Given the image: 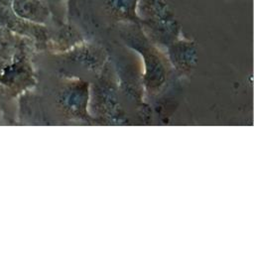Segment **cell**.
<instances>
[{"mask_svg": "<svg viewBox=\"0 0 254 254\" xmlns=\"http://www.w3.org/2000/svg\"><path fill=\"white\" fill-rule=\"evenodd\" d=\"M138 18L154 29L175 31L177 20L172 7L166 0H138Z\"/></svg>", "mask_w": 254, "mask_h": 254, "instance_id": "1", "label": "cell"}, {"mask_svg": "<svg viewBox=\"0 0 254 254\" xmlns=\"http://www.w3.org/2000/svg\"><path fill=\"white\" fill-rule=\"evenodd\" d=\"M12 0H0V7H10Z\"/></svg>", "mask_w": 254, "mask_h": 254, "instance_id": "4", "label": "cell"}, {"mask_svg": "<svg viewBox=\"0 0 254 254\" xmlns=\"http://www.w3.org/2000/svg\"><path fill=\"white\" fill-rule=\"evenodd\" d=\"M10 8L17 17L31 22L43 23L50 16L44 0H12Z\"/></svg>", "mask_w": 254, "mask_h": 254, "instance_id": "2", "label": "cell"}, {"mask_svg": "<svg viewBox=\"0 0 254 254\" xmlns=\"http://www.w3.org/2000/svg\"><path fill=\"white\" fill-rule=\"evenodd\" d=\"M137 6L138 0H105V8L112 17L127 21L139 20Z\"/></svg>", "mask_w": 254, "mask_h": 254, "instance_id": "3", "label": "cell"}]
</instances>
